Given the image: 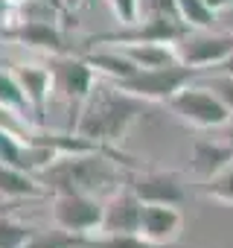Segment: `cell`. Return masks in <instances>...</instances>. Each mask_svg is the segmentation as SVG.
<instances>
[{
    "mask_svg": "<svg viewBox=\"0 0 233 248\" xmlns=\"http://www.w3.org/2000/svg\"><path fill=\"white\" fill-rule=\"evenodd\" d=\"M143 111V99L123 91V88H96L93 99L87 102V111L79 123V135L90 140H116L123 138L131 120Z\"/></svg>",
    "mask_w": 233,
    "mask_h": 248,
    "instance_id": "cell-1",
    "label": "cell"
},
{
    "mask_svg": "<svg viewBox=\"0 0 233 248\" xmlns=\"http://www.w3.org/2000/svg\"><path fill=\"white\" fill-rule=\"evenodd\" d=\"M44 181L61 193H105L120 181V170H116L105 155H96L93 149L76 152L70 158L56 161L50 170H44Z\"/></svg>",
    "mask_w": 233,
    "mask_h": 248,
    "instance_id": "cell-2",
    "label": "cell"
},
{
    "mask_svg": "<svg viewBox=\"0 0 233 248\" xmlns=\"http://www.w3.org/2000/svg\"><path fill=\"white\" fill-rule=\"evenodd\" d=\"M204 70L201 67H192L187 62H175V64H166V67H140L134 76L129 79H120L116 88H123L140 99H163L169 102L178 91H184L187 85H192Z\"/></svg>",
    "mask_w": 233,
    "mask_h": 248,
    "instance_id": "cell-3",
    "label": "cell"
},
{
    "mask_svg": "<svg viewBox=\"0 0 233 248\" xmlns=\"http://www.w3.org/2000/svg\"><path fill=\"white\" fill-rule=\"evenodd\" d=\"M166 105L172 108V114H178L184 123H189L195 129H221L233 120L224 99L207 85H187Z\"/></svg>",
    "mask_w": 233,
    "mask_h": 248,
    "instance_id": "cell-4",
    "label": "cell"
},
{
    "mask_svg": "<svg viewBox=\"0 0 233 248\" xmlns=\"http://www.w3.org/2000/svg\"><path fill=\"white\" fill-rule=\"evenodd\" d=\"M189 32V27L178 18V15H149L146 21L129 24L123 32H108L99 41H111V44H178L184 35Z\"/></svg>",
    "mask_w": 233,
    "mask_h": 248,
    "instance_id": "cell-5",
    "label": "cell"
},
{
    "mask_svg": "<svg viewBox=\"0 0 233 248\" xmlns=\"http://www.w3.org/2000/svg\"><path fill=\"white\" fill-rule=\"evenodd\" d=\"M178 56L181 62L192 64V67H218L224 64L230 56H233V32H207V30H198V32H187L178 44Z\"/></svg>",
    "mask_w": 233,
    "mask_h": 248,
    "instance_id": "cell-6",
    "label": "cell"
},
{
    "mask_svg": "<svg viewBox=\"0 0 233 248\" xmlns=\"http://www.w3.org/2000/svg\"><path fill=\"white\" fill-rule=\"evenodd\" d=\"M102 207L85 193H61L56 202V222L70 233H85L102 225Z\"/></svg>",
    "mask_w": 233,
    "mask_h": 248,
    "instance_id": "cell-7",
    "label": "cell"
},
{
    "mask_svg": "<svg viewBox=\"0 0 233 248\" xmlns=\"http://www.w3.org/2000/svg\"><path fill=\"white\" fill-rule=\"evenodd\" d=\"M181 213L178 204H143V219H140V236L149 245H163L178 239L181 233Z\"/></svg>",
    "mask_w": 233,
    "mask_h": 248,
    "instance_id": "cell-8",
    "label": "cell"
},
{
    "mask_svg": "<svg viewBox=\"0 0 233 248\" xmlns=\"http://www.w3.org/2000/svg\"><path fill=\"white\" fill-rule=\"evenodd\" d=\"M131 190L143 204H181L187 196L175 172H143L134 178Z\"/></svg>",
    "mask_w": 233,
    "mask_h": 248,
    "instance_id": "cell-9",
    "label": "cell"
},
{
    "mask_svg": "<svg viewBox=\"0 0 233 248\" xmlns=\"http://www.w3.org/2000/svg\"><path fill=\"white\" fill-rule=\"evenodd\" d=\"M233 164V140H221V138H198L192 143V158L189 167L198 178H213L221 170H227Z\"/></svg>",
    "mask_w": 233,
    "mask_h": 248,
    "instance_id": "cell-10",
    "label": "cell"
},
{
    "mask_svg": "<svg viewBox=\"0 0 233 248\" xmlns=\"http://www.w3.org/2000/svg\"><path fill=\"white\" fill-rule=\"evenodd\" d=\"M140 219H143V202L137 199L134 190L120 193L102 213V233H140Z\"/></svg>",
    "mask_w": 233,
    "mask_h": 248,
    "instance_id": "cell-11",
    "label": "cell"
},
{
    "mask_svg": "<svg viewBox=\"0 0 233 248\" xmlns=\"http://www.w3.org/2000/svg\"><path fill=\"white\" fill-rule=\"evenodd\" d=\"M53 158V152L47 149H27L24 143H18L15 138H9L6 132H0V161L9 164L12 170H32V167H41Z\"/></svg>",
    "mask_w": 233,
    "mask_h": 248,
    "instance_id": "cell-12",
    "label": "cell"
},
{
    "mask_svg": "<svg viewBox=\"0 0 233 248\" xmlns=\"http://www.w3.org/2000/svg\"><path fill=\"white\" fill-rule=\"evenodd\" d=\"M126 56L137 67H166V64L181 62L175 44H129Z\"/></svg>",
    "mask_w": 233,
    "mask_h": 248,
    "instance_id": "cell-13",
    "label": "cell"
},
{
    "mask_svg": "<svg viewBox=\"0 0 233 248\" xmlns=\"http://www.w3.org/2000/svg\"><path fill=\"white\" fill-rule=\"evenodd\" d=\"M56 76H58V85L67 96H73V99L87 96V91H90V67L87 64L61 62V64H56Z\"/></svg>",
    "mask_w": 233,
    "mask_h": 248,
    "instance_id": "cell-14",
    "label": "cell"
},
{
    "mask_svg": "<svg viewBox=\"0 0 233 248\" xmlns=\"http://www.w3.org/2000/svg\"><path fill=\"white\" fill-rule=\"evenodd\" d=\"M178 15L189 30H210L216 21V12L204 3V0H175Z\"/></svg>",
    "mask_w": 233,
    "mask_h": 248,
    "instance_id": "cell-15",
    "label": "cell"
},
{
    "mask_svg": "<svg viewBox=\"0 0 233 248\" xmlns=\"http://www.w3.org/2000/svg\"><path fill=\"white\" fill-rule=\"evenodd\" d=\"M18 82H21L27 99L41 108L44 96H47V88H50V73L41 70V67H24V70H18Z\"/></svg>",
    "mask_w": 233,
    "mask_h": 248,
    "instance_id": "cell-16",
    "label": "cell"
},
{
    "mask_svg": "<svg viewBox=\"0 0 233 248\" xmlns=\"http://www.w3.org/2000/svg\"><path fill=\"white\" fill-rule=\"evenodd\" d=\"M90 64L99 67V70H105V73L114 76L116 82H120V79H129V76H134V73L140 70L129 56H116V53H99V56H90Z\"/></svg>",
    "mask_w": 233,
    "mask_h": 248,
    "instance_id": "cell-17",
    "label": "cell"
},
{
    "mask_svg": "<svg viewBox=\"0 0 233 248\" xmlns=\"http://www.w3.org/2000/svg\"><path fill=\"white\" fill-rule=\"evenodd\" d=\"M201 193H204L207 199L218 202V204L233 207V164H230L227 170H221L218 175L207 178V181H204V187H201Z\"/></svg>",
    "mask_w": 233,
    "mask_h": 248,
    "instance_id": "cell-18",
    "label": "cell"
},
{
    "mask_svg": "<svg viewBox=\"0 0 233 248\" xmlns=\"http://www.w3.org/2000/svg\"><path fill=\"white\" fill-rule=\"evenodd\" d=\"M0 193H6V196H29V193H35V184L21 170H12L9 164L0 161Z\"/></svg>",
    "mask_w": 233,
    "mask_h": 248,
    "instance_id": "cell-19",
    "label": "cell"
},
{
    "mask_svg": "<svg viewBox=\"0 0 233 248\" xmlns=\"http://www.w3.org/2000/svg\"><path fill=\"white\" fill-rule=\"evenodd\" d=\"M18 38L21 41H27V44H32V47H50V50H61V38L56 35V30H50L47 24H41V21H32V24H27L21 32H18Z\"/></svg>",
    "mask_w": 233,
    "mask_h": 248,
    "instance_id": "cell-20",
    "label": "cell"
},
{
    "mask_svg": "<svg viewBox=\"0 0 233 248\" xmlns=\"http://www.w3.org/2000/svg\"><path fill=\"white\" fill-rule=\"evenodd\" d=\"M90 248H149L140 233H102L90 242Z\"/></svg>",
    "mask_w": 233,
    "mask_h": 248,
    "instance_id": "cell-21",
    "label": "cell"
},
{
    "mask_svg": "<svg viewBox=\"0 0 233 248\" xmlns=\"http://www.w3.org/2000/svg\"><path fill=\"white\" fill-rule=\"evenodd\" d=\"M24 99H27V93H24L21 82H15V79H12V76H6V73H0V105L21 108V105H24Z\"/></svg>",
    "mask_w": 233,
    "mask_h": 248,
    "instance_id": "cell-22",
    "label": "cell"
},
{
    "mask_svg": "<svg viewBox=\"0 0 233 248\" xmlns=\"http://www.w3.org/2000/svg\"><path fill=\"white\" fill-rule=\"evenodd\" d=\"M27 236H29L27 228L0 219V248H24L27 245Z\"/></svg>",
    "mask_w": 233,
    "mask_h": 248,
    "instance_id": "cell-23",
    "label": "cell"
},
{
    "mask_svg": "<svg viewBox=\"0 0 233 248\" xmlns=\"http://www.w3.org/2000/svg\"><path fill=\"white\" fill-rule=\"evenodd\" d=\"M207 88H213L221 99H224V105L230 108V114H233V76L230 73H213L210 79H207Z\"/></svg>",
    "mask_w": 233,
    "mask_h": 248,
    "instance_id": "cell-24",
    "label": "cell"
},
{
    "mask_svg": "<svg viewBox=\"0 0 233 248\" xmlns=\"http://www.w3.org/2000/svg\"><path fill=\"white\" fill-rule=\"evenodd\" d=\"M114 15L120 18V24H137L140 21V0H108Z\"/></svg>",
    "mask_w": 233,
    "mask_h": 248,
    "instance_id": "cell-25",
    "label": "cell"
},
{
    "mask_svg": "<svg viewBox=\"0 0 233 248\" xmlns=\"http://www.w3.org/2000/svg\"><path fill=\"white\" fill-rule=\"evenodd\" d=\"M24 248H76V239L70 233H56V236H41Z\"/></svg>",
    "mask_w": 233,
    "mask_h": 248,
    "instance_id": "cell-26",
    "label": "cell"
},
{
    "mask_svg": "<svg viewBox=\"0 0 233 248\" xmlns=\"http://www.w3.org/2000/svg\"><path fill=\"white\" fill-rule=\"evenodd\" d=\"M204 3H207L213 12H221V9H230V6H233V0H204Z\"/></svg>",
    "mask_w": 233,
    "mask_h": 248,
    "instance_id": "cell-27",
    "label": "cell"
},
{
    "mask_svg": "<svg viewBox=\"0 0 233 248\" xmlns=\"http://www.w3.org/2000/svg\"><path fill=\"white\" fill-rule=\"evenodd\" d=\"M216 70H218V73H230V76H233V56H230V59H227L224 64H218Z\"/></svg>",
    "mask_w": 233,
    "mask_h": 248,
    "instance_id": "cell-28",
    "label": "cell"
},
{
    "mask_svg": "<svg viewBox=\"0 0 233 248\" xmlns=\"http://www.w3.org/2000/svg\"><path fill=\"white\" fill-rule=\"evenodd\" d=\"M67 3H73V6H79V3H87V0H67Z\"/></svg>",
    "mask_w": 233,
    "mask_h": 248,
    "instance_id": "cell-29",
    "label": "cell"
}]
</instances>
